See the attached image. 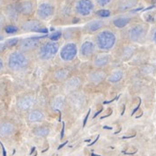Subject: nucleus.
<instances>
[{
    "label": "nucleus",
    "mask_w": 156,
    "mask_h": 156,
    "mask_svg": "<svg viewBox=\"0 0 156 156\" xmlns=\"http://www.w3.org/2000/svg\"><path fill=\"white\" fill-rule=\"evenodd\" d=\"M91 113V109L89 108L88 109V111H87V114L86 115V117H85V119H84V121H83V128L86 126V124H87V120H88V117H89V115H90Z\"/></svg>",
    "instance_id": "nucleus-36"
},
{
    "label": "nucleus",
    "mask_w": 156,
    "mask_h": 156,
    "mask_svg": "<svg viewBox=\"0 0 156 156\" xmlns=\"http://www.w3.org/2000/svg\"><path fill=\"white\" fill-rule=\"evenodd\" d=\"M81 86V80L80 77L78 76H74V77H69L66 81H65V85H64V88L66 92H74L76 91Z\"/></svg>",
    "instance_id": "nucleus-17"
},
{
    "label": "nucleus",
    "mask_w": 156,
    "mask_h": 156,
    "mask_svg": "<svg viewBox=\"0 0 156 156\" xmlns=\"http://www.w3.org/2000/svg\"><path fill=\"white\" fill-rule=\"evenodd\" d=\"M58 52H59V58L63 62L70 63V62H73L76 58L79 49H78V46L76 42L71 41V42L66 43Z\"/></svg>",
    "instance_id": "nucleus-8"
},
{
    "label": "nucleus",
    "mask_w": 156,
    "mask_h": 156,
    "mask_svg": "<svg viewBox=\"0 0 156 156\" xmlns=\"http://www.w3.org/2000/svg\"><path fill=\"white\" fill-rule=\"evenodd\" d=\"M155 20H156V17H155Z\"/></svg>",
    "instance_id": "nucleus-52"
},
{
    "label": "nucleus",
    "mask_w": 156,
    "mask_h": 156,
    "mask_svg": "<svg viewBox=\"0 0 156 156\" xmlns=\"http://www.w3.org/2000/svg\"><path fill=\"white\" fill-rule=\"evenodd\" d=\"M50 132L49 127L47 126H40V127H37L35 128L33 131V133L37 136V137H41V138H45L47 137Z\"/></svg>",
    "instance_id": "nucleus-28"
},
{
    "label": "nucleus",
    "mask_w": 156,
    "mask_h": 156,
    "mask_svg": "<svg viewBox=\"0 0 156 156\" xmlns=\"http://www.w3.org/2000/svg\"><path fill=\"white\" fill-rule=\"evenodd\" d=\"M0 145L2 147V151H3V156H6V151H5V148L4 147V145L0 142Z\"/></svg>",
    "instance_id": "nucleus-41"
},
{
    "label": "nucleus",
    "mask_w": 156,
    "mask_h": 156,
    "mask_svg": "<svg viewBox=\"0 0 156 156\" xmlns=\"http://www.w3.org/2000/svg\"><path fill=\"white\" fill-rule=\"evenodd\" d=\"M99 138H100V134H98V135H97V137H96V139L94 140V141H93V142H92V143H90V144H89L88 146H89V147H92L93 145H94V144H95V143H96V142L98 141Z\"/></svg>",
    "instance_id": "nucleus-40"
},
{
    "label": "nucleus",
    "mask_w": 156,
    "mask_h": 156,
    "mask_svg": "<svg viewBox=\"0 0 156 156\" xmlns=\"http://www.w3.org/2000/svg\"><path fill=\"white\" fill-rule=\"evenodd\" d=\"M6 25V19L3 12H0V31H2Z\"/></svg>",
    "instance_id": "nucleus-35"
},
{
    "label": "nucleus",
    "mask_w": 156,
    "mask_h": 156,
    "mask_svg": "<svg viewBox=\"0 0 156 156\" xmlns=\"http://www.w3.org/2000/svg\"><path fill=\"white\" fill-rule=\"evenodd\" d=\"M63 126H62V130H61V136H60V140H63V138H64V136H65V125H66V123L65 122H63Z\"/></svg>",
    "instance_id": "nucleus-37"
},
{
    "label": "nucleus",
    "mask_w": 156,
    "mask_h": 156,
    "mask_svg": "<svg viewBox=\"0 0 156 156\" xmlns=\"http://www.w3.org/2000/svg\"><path fill=\"white\" fill-rule=\"evenodd\" d=\"M148 27L146 24H134L126 31V37L132 42H143L147 34Z\"/></svg>",
    "instance_id": "nucleus-6"
},
{
    "label": "nucleus",
    "mask_w": 156,
    "mask_h": 156,
    "mask_svg": "<svg viewBox=\"0 0 156 156\" xmlns=\"http://www.w3.org/2000/svg\"><path fill=\"white\" fill-rule=\"evenodd\" d=\"M104 129H108V130H112V127H108V126H104Z\"/></svg>",
    "instance_id": "nucleus-48"
},
{
    "label": "nucleus",
    "mask_w": 156,
    "mask_h": 156,
    "mask_svg": "<svg viewBox=\"0 0 156 156\" xmlns=\"http://www.w3.org/2000/svg\"><path fill=\"white\" fill-rule=\"evenodd\" d=\"M152 41H154V43L156 44V27L154 29V31L152 33Z\"/></svg>",
    "instance_id": "nucleus-38"
},
{
    "label": "nucleus",
    "mask_w": 156,
    "mask_h": 156,
    "mask_svg": "<svg viewBox=\"0 0 156 156\" xmlns=\"http://www.w3.org/2000/svg\"><path fill=\"white\" fill-rule=\"evenodd\" d=\"M57 12V5L54 0H41L37 4L35 17L41 21L51 20Z\"/></svg>",
    "instance_id": "nucleus-4"
},
{
    "label": "nucleus",
    "mask_w": 156,
    "mask_h": 156,
    "mask_svg": "<svg viewBox=\"0 0 156 156\" xmlns=\"http://www.w3.org/2000/svg\"><path fill=\"white\" fill-rule=\"evenodd\" d=\"M123 78V72L122 70H115L113 71L108 76H107V80L110 83L119 82Z\"/></svg>",
    "instance_id": "nucleus-26"
},
{
    "label": "nucleus",
    "mask_w": 156,
    "mask_h": 156,
    "mask_svg": "<svg viewBox=\"0 0 156 156\" xmlns=\"http://www.w3.org/2000/svg\"><path fill=\"white\" fill-rule=\"evenodd\" d=\"M36 51V57L42 62H48L57 56L59 51V44L56 41H46L41 42Z\"/></svg>",
    "instance_id": "nucleus-3"
},
{
    "label": "nucleus",
    "mask_w": 156,
    "mask_h": 156,
    "mask_svg": "<svg viewBox=\"0 0 156 156\" xmlns=\"http://www.w3.org/2000/svg\"><path fill=\"white\" fill-rule=\"evenodd\" d=\"M73 14V6L66 5H64L61 8V11H60L61 17H63L65 19H68L69 17H71Z\"/></svg>",
    "instance_id": "nucleus-29"
},
{
    "label": "nucleus",
    "mask_w": 156,
    "mask_h": 156,
    "mask_svg": "<svg viewBox=\"0 0 156 156\" xmlns=\"http://www.w3.org/2000/svg\"><path fill=\"white\" fill-rule=\"evenodd\" d=\"M48 35H42V36H32V37H27L22 39L19 41V50H21L23 52L28 53V52H32L35 51L38 49V47L40 46L41 43V40L47 37Z\"/></svg>",
    "instance_id": "nucleus-7"
},
{
    "label": "nucleus",
    "mask_w": 156,
    "mask_h": 156,
    "mask_svg": "<svg viewBox=\"0 0 156 156\" xmlns=\"http://www.w3.org/2000/svg\"><path fill=\"white\" fill-rule=\"evenodd\" d=\"M70 77V71L66 68H59L53 73V79L58 82H65Z\"/></svg>",
    "instance_id": "nucleus-21"
},
{
    "label": "nucleus",
    "mask_w": 156,
    "mask_h": 156,
    "mask_svg": "<svg viewBox=\"0 0 156 156\" xmlns=\"http://www.w3.org/2000/svg\"><path fill=\"white\" fill-rule=\"evenodd\" d=\"M118 97H119V95H118L117 97H115V98L112 99L111 101H104V102H103V104H108V103H111V102H112V101H114L115 100H117V98H118Z\"/></svg>",
    "instance_id": "nucleus-44"
},
{
    "label": "nucleus",
    "mask_w": 156,
    "mask_h": 156,
    "mask_svg": "<svg viewBox=\"0 0 156 156\" xmlns=\"http://www.w3.org/2000/svg\"><path fill=\"white\" fill-rule=\"evenodd\" d=\"M94 15L100 17V18H107L110 15V12L107 9H101L99 11H95Z\"/></svg>",
    "instance_id": "nucleus-32"
},
{
    "label": "nucleus",
    "mask_w": 156,
    "mask_h": 156,
    "mask_svg": "<svg viewBox=\"0 0 156 156\" xmlns=\"http://www.w3.org/2000/svg\"><path fill=\"white\" fill-rule=\"evenodd\" d=\"M67 144H68V141H66V142H64V143H63V144H61V145H60V146H58V150H60V149H61V148H63V147H65V146H66V145H67Z\"/></svg>",
    "instance_id": "nucleus-42"
},
{
    "label": "nucleus",
    "mask_w": 156,
    "mask_h": 156,
    "mask_svg": "<svg viewBox=\"0 0 156 156\" xmlns=\"http://www.w3.org/2000/svg\"><path fill=\"white\" fill-rule=\"evenodd\" d=\"M20 29L23 32H36V33H48V29L43 26L42 21L38 19L25 20L20 25Z\"/></svg>",
    "instance_id": "nucleus-10"
},
{
    "label": "nucleus",
    "mask_w": 156,
    "mask_h": 156,
    "mask_svg": "<svg viewBox=\"0 0 156 156\" xmlns=\"http://www.w3.org/2000/svg\"><path fill=\"white\" fill-rule=\"evenodd\" d=\"M116 34L109 28H102L94 34V44L100 51L108 52L113 49L116 43Z\"/></svg>",
    "instance_id": "nucleus-1"
},
{
    "label": "nucleus",
    "mask_w": 156,
    "mask_h": 156,
    "mask_svg": "<svg viewBox=\"0 0 156 156\" xmlns=\"http://www.w3.org/2000/svg\"><path fill=\"white\" fill-rule=\"evenodd\" d=\"M135 51H136V47L135 46H133V45H128V46L124 47L123 49L122 53L120 55V58L122 60H123V61L129 60L134 55Z\"/></svg>",
    "instance_id": "nucleus-24"
},
{
    "label": "nucleus",
    "mask_w": 156,
    "mask_h": 156,
    "mask_svg": "<svg viewBox=\"0 0 156 156\" xmlns=\"http://www.w3.org/2000/svg\"><path fill=\"white\" fill-rule=\"evenodd\" d=\"M140 73L143 75L146 76H150V75H154L156 73V67L154 65H150V64H146L140 67Z\"/></svg>",
    "instance_id": "nucleus-27"
},
{
    "label": "nucleus",
    "mask_w": 156,
    "mask_h": 156,
    "mask_svg": "<svg viewBox=\"0 0 156 156\" xmlns=\"http://www.w3.org/2000/svg\"><path fill=\"white\" fill-rule=\"evenodd\" d=\"M45 117V115L43 113V111L39 109V108H34L32 109L28 115H27V120L31 123L34 122H40L41 120H43Z\"/></svg>",
    "instance_id": "nucleus-23"
},
{
    "label": "nucleus",
    "mask_w": 156,
    "mask_h": 156,
    "mask_svg": "<svg viewBox=\"0 0 156 156\" xmlns=\"http://www.w3.org/2000/svg\"><path fill=\"white\" fill-rule=\"evenodd\" d=\"M96 49H97L94 44V41L90 40L83 41L82 44L80 45V48L79 49L80 57L83 59H89L95 55Z\"/></svg>",
    "instance_id": "nucleus-11"
},
{
    "label": "nucleus",
    "mask_w": 156,
    "mask_h": 156,
    "mask_svg": "<svg viewBox=\"0 0 156 156\" xmlns=\"http://www.w3.org/2000/svg\"><path fill=\"white\" fill-rule=\"evenodd\" d=\"M66 101L65 96L59 94V95H57L56 97L52 99L51 101V103H50V106H51V108L56 110V111H58L60 112L62 109H64L65 107H66Z\"/></svg>",
    "instance_id": "nucleus-20"
},
{
    "label": "nucleus",
    "mask_w": 156,
    "mask_h": 156,
    "mask_svg": "<svg viewBox=\"0 0 156 156\" xmlns=\"http://www.w3.org/2000/svg\"><path fill=\"white\" fill-rule=\"evenodd\" d=\"M16 5L20 15L24 17L33 16L37 7L36 0H20Z\"/></svg>",
    "instance_id": "nucleus-9"
},
{
    "label": "nucleus",
    "mask_w": 156,
    "mask_h": 156,
    "mask_svg": "<svg viewBox=\"0 0 156 156\" xmlns=\"http://www.w3.org/2000/svg\"><path fill=\"white\" fill-rule=\"evenodd\" d=\"M61 34H62V33L61 32H58V31H57V32H54V33H52L50 35H48V37L49 38V40H51V41H58V39L61 37Z\"/></svg>",
    "instance_id": "nucleus-34"
},
{
    "label": "nucleus",
    "mask_w": 156,
    "mask_h": 156,
    "mask_svg": "<svg viewBox=\"0 0 156 156\" xmlns=\"http://www.w3.org/2000/svg\"><path fill=\"white\" fill-rule=\"evenodd\" d=\"M106 27V20L102 19L94 20L83 27V32L86 34H96Z\"/></svg>",
    "instance_id": "nucleus-13"
},
{
    "label": "nucleus",
    "mask_w": 156,
    "mask_h": 156,
    "mask_svg": "<svg viewBox=\"0 0 156 156\" xmlns=\"http://www.w3.org/2000/svg\"><path fill=\"white\" fill-rule=\"evenodd\" d=\"M91 156H101V155H98V154H95L92 153V154H91Z\"/></svg>",
    "instance_id": "nucleus-49"
},
{
    "label": "nucleus",
    "mask_w": 156,
    "mask_h": 156,
    "mask_svg": "<svg viewBox=\"0 0 156 156\" xmlns=\"http://www.w3.org/2000/svg\"><path fill=\"white\" fill-rule=\"evenodd\" d=\"M94 2L96 7L104 9L105 7H108L113 2V0H94Z\"/></svg>",
    "instance_id": "nucleus-31"
},
{
    "label": "nucleus",
    "mask_w": 156,
    "mask_h": 156,
    "mask_svg": "<svg viewBox=\"0 0 156 156\" xmlns=\"http://www.w3.org/2000/svg\"><path fill=\"white\" fill-rule=\"evenodd\" d=\"M4 30H5V32L6 34H15L17 33L19 30H20V27L16 26L15 24H13V23H12V24H7L5 26V27H4Z\"/></svg>",
    "instance_id": "nucleus-30"
},
{
    "label": "nucleus",
    "mask_w": 156,
    "mask_h": 156,
    "mask_svg": "<svg viewBox=\"0 0 156 156\" xmlns=\"http://www.w3.org/2000/svg\"><path fill=\"white\" fill-rule=\"evenodd\" d=\"M4 15L5 17L6 20H9L11 22H17L20 20V13L17 9L16 2L15 3H11L7 5L4 6Z\"/></svg>",
    "instance_id": "nucleus-14"
},
{
    "label": "nucleus",
    "mask_w": 156,
    "mask_h": 156,
    "mask_svg": "<svg viewBox=\"0 0 156 156\" xmlns=\"http://www.w3.org/2000/svg\"><path fill=\"white\" fill-rule=\"evenodd\" d=\"M31 64V58L27 53L21 50H15L11 52L7 58L8 68L15 73L26 71Z\"/></svg>",
    "instance_id": "nucleus-2"
},
{
    "label": "nucleus",
    "mask_w": 156,
    "mask_h": 156,
    "mask_svg": "<svg viewBox=\"0 0 156 156\" xmlns=\"http://www.w3.org/2000/svg\"><path fill=\"white\" fill-rule=\"evenodd\" d=\"M15 130L14 125L10 122H4L0 123V136L6 138L11 136Z\"/></svg>",
    "instance_id": "nucleus-22"
},
{
    "label": "nucleus",
    "mask_w": 156,
    "mask_h": 156,
    "mask_svg": "<svg viewBox=\"0 0 156 156\" xmlns=\"http://www.w3.org/2000/svg\"><path fill=\"white\" fill-rule=\"evenodd\" d=\"M102 111H103V108H101V109H100V110H99L98 112H96V113L94 114V115L93 116V119H94V118H95V117H96V116H97V115H98L99 114H101V113Z\"/></svg>",
    "instance_id": "nucleus-43"
},
{
    "label": "nucleus",
    "mask_w": 156,
    "mask_h": 156,
    "mask_svg": "<svg viewBox=\"0 0 156 156\" xmlns=\"http://www.w3.org/2000/svg\"><path fill=\"white\" fill-rule=\"evenodd\" d=\"M1 40H3V36H0V41H1Z\"/></svg>",
    "instance_id": "nucleus-51"
},
{
    "label": "nucleus",
    "mask_w": 156,
    "mask_h": 156,
    "mask_svg": "<svg viewBox=\"0 0 156 156\" xmlns=\"http://www.w3.org/2000/svg\"><path fill=\"white\" fill-rule=\"evenodd\" d=\"M110 62H111V56L109 54L101 53V54L94 55L93 57V66L98 69L107 66Z\"/></svg>",
    "instance_id": "nucleus-15"
},
{
    "label": "nucleus",
    "mask_w": 156,
    "mask_h": 156,
    "mask_svg": "<svg viewBox=\"0 0 156 156\" xmlns=\"http://www.w3.org/2000/svg\"><path fill=\"white\" fill-rule=\"evenodd\" d=\"M34 150H35V147H34L32 148V150H31V152H30V155H31V154H33L34 152Z\"/></svg>",
    "instance_id": "nucleus-47"
},
{
    "label": "nucleus",
    "mask_w": 156,
    "mask_h": 156,
    "mask_svg": "<svg viewBox=\"0 0 156 156\" xmlns=\"http://www.w3.org/2000/svg\"><path fill=\"white\" fill-rule=\"evenodd\" d=\"M131 21V18L127 16H121L117 17L112 20V24L114 25V27L117 28H123L125 27L127 25L130 23Z\"/></svg>",
    "instance_id": "nucleus-25"
},
{
    "label": "nucleus",
    "mask_w": 156,
    "mask_h": 156,
    "mask_svg": "<svg viewBox=\"0 0 156 156\" xmlns=\"http://www.w3.org/2000/svg\"><path fill=\"white\" fill-rule=\"evenodd\" d=\"M3 67H4V61H3V59L0 58V71L3 69Z\"/></svg>",
    "instance_id": "nucleus-46"
},
{
    "label": "nucleus",
    "mask_w": 156,
    "mask_h": 156,
    "mask_svg": "<svg viewBox=\"0 0 156 156\" xmlns=\"http://www.w3.org/2000/svg\"><path fill=\"white\" fill-rule=\"evenodd\" d=\"M138 4V0H119L116 5V9L119 12H127L134 8Z\"/></svg>",
    "instance_id": "nucleus-19"
},
{
    "label": "nucleus",
    "mask_w": 156,
    "mask_h": 156,
    "mask_svg": "<svg viewBox=\"0 0 156 156\" xmlns=\"http://www.w3.org/2000/svg\"><path fill=\"white\" fill-rule=\"evenodd\" d=\"M107 76V73L104 71L95 70V71H92L87 74V80L89 82L93 83L94 85H97V84L102 82L104 80H106Z\"/></svg>",
    "instance_id": "nucleus-16"
},
{
    "label": "nucleus",
    "mask_w": 156,
    "mask_h": 156,
    "mask_svg": "<svg viewBox=\"0 0 156 156\" xmlns=\"http://www.w3.org/2000/svg\"><path fill=\"white\" fill-rule=\"evenodd\" d=\"M5 6V0H0V10L4 8Z\"/></svg>",
    "instance_id": "nucleus-45"
},
{
    "label": "nucleus",
    "mask_w": 156,
    "mask_h": 156,
    "mask_svg": "<svg viewBox=\"0 0 156 156\" xmlns=\"http://www.w3.org/2000/svg\"><path fill=\"white\" fill-rule=\"evenodd\" d=\"M89 141H91L90 140H85V142H89Z\"/></svg>",
    "instance_id": "nucleus-50"
},
{
    "label": "nucleus",
    "mask_w": 156,
    "mask_h": 156,
    "mask_svg": "<svg viewBox=\"0 0 156 156\" xmlns=\"http://www.w3.org/2000/svg\"><path fill=\"white\" fill-rule=\"evenodd\" d=\"M19 38H11V39H9L7 41H5V46H6V48L9 47V48H11V47H12V46H15L17 45L18 43H19Z\"/></svg>",
    "instance_id": "nucleus-33"
},
{
    "label": "nucleus",
    "mask_w": 156,
    "mask_h": 156,
    "mask_svg": "<svg viewBox=\"0 0 156 156\" xmlns=\"http://www.w3.org/2000/svg\"><path fill=\"white\" fill-rule=\"evenodd\" d=\"M72 6L73 14L83 19L90 18L96 11V5L94 0H74Z\"/></svg>",
    "instance_id": "nucleus-5"
},
{
    "label": "nucleus",
    "mask_w": 156,
    "mask_h": 156,
    "mask_svg": "<svg viewBox=\"0 0 156 156\" xmlns=\"http://www.w3.org/2000/svg\"><path fill=\"white\" fill-rule=\"evenodd\" d=\"M36 103V98L33 94H25L18 98L16 102L17 108L20 110L27 111L30 110Z\"/></svg>",
    "instance_id": "nucleus-12"
},
{
    "label": "nucleus",
    "mask_w": 156,
    "mask_h": 156,
    "mask_svg": "<svg viewBox=\"0 0 156 156\" xmlns=\"http://www.w3.org/2000/svg\"><path fill=\"white\" fill-rule=\"evenodd\" d=\"M5 49H6L5 44V43H0V52H3Z\"/></svg>",
    "instance_id": "nucleus-39"
},
{
    "label": "nucleus",
    "mask_w": 156,
    "mask_h": 156,
    "mask_svg": "<svg viewBox=\"0 0 156 156\" xmlns=\"http://www.w3.org/2000/svg\"><path fill=\"white\" fill-rule=\"evenodd\" d=\"M68 100H69V102L71 103V105L76 108H80L85 104L84 95L80 93H75V91L69 95Z\"/></svg>",
    "instance_id": "nucleus-18"
}]
</instances>
